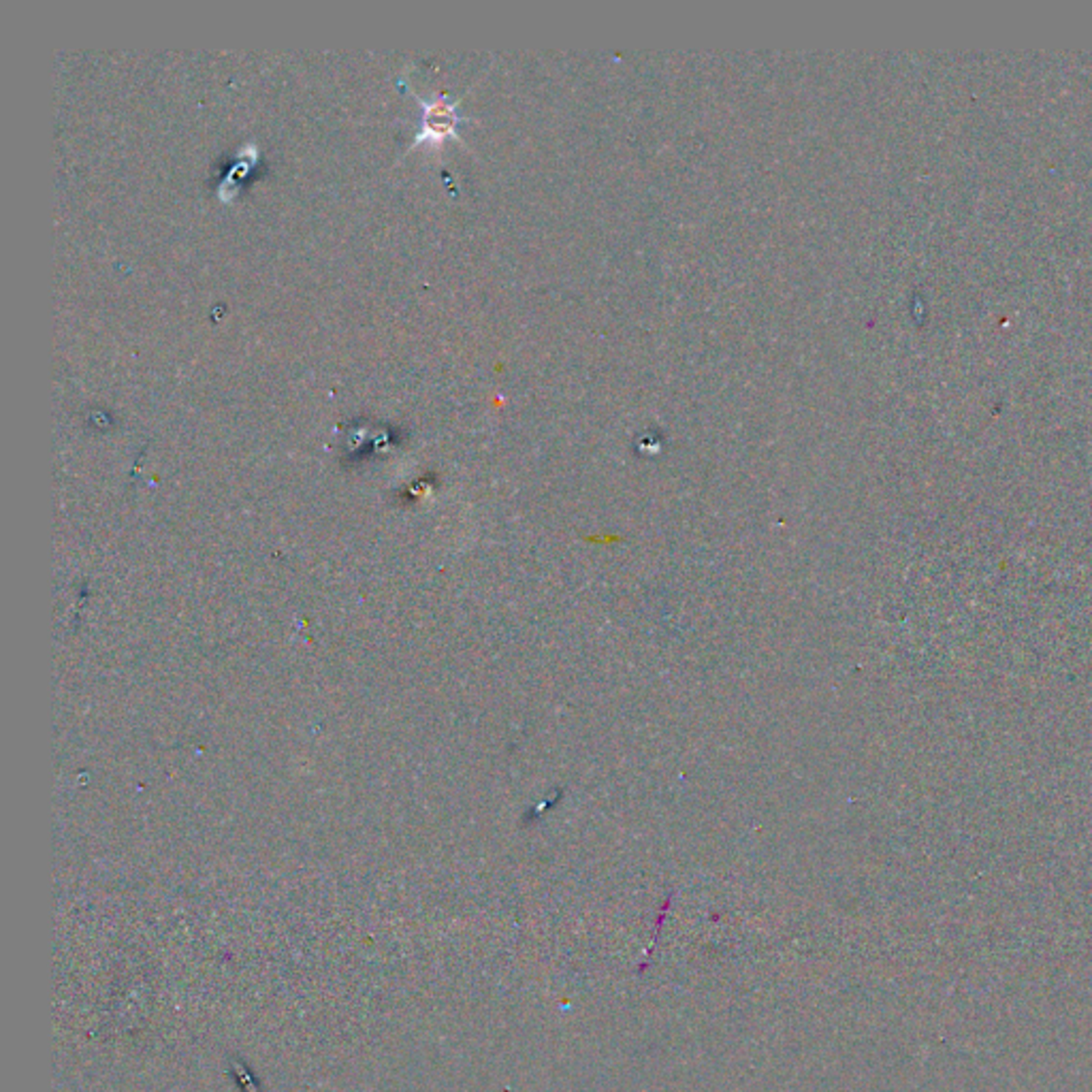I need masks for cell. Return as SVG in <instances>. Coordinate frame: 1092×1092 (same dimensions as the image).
<instances>
[{"instance_id": "6da1fadb", "label": "cell", "mask_w": 1092, "mask_h": 1092, "mask_svg": "<svg viewBox=\"0 0 1092 1092\" xmlns=\"http://www.w3.org/2000/svg\"><path fill=\"white\" fill-rule=\"evenodd\" d=\"M423 128H421L416 141H442L446 137L457 135V124L461 122V116L457 113L455 103H451L446 96H435V99L423 103Z\"/></svg>"}]
</instances>
